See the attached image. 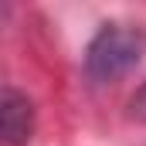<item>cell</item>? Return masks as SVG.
I'll use <instances>...</instances> for the list:
<instances>
[{"label": "cell", "mask_w": 146, "mask_h": 146, "mask_svg": "<svg viewBox=\"0 0 146 146\" xmlns=\"http://www.w3.org/2000/svg\"><path fill=\"white\" fill-rule=\"evenodd\" d=\"M146 54V34L133 24H102L99 34L92 37L88 51H85V75L95 85H109L119 82L122 75H129L139 58Z\"/></svg>", "instance_id": "obj_1"}, {"label": "cell", "mask_w": 146, "mask_h": 146, "mask_svg": "<svg viewBox=\"0 0 146 146\" xmlns=\"http://www.w3.org/2000/svg\"><path fill=\"white\" fill-rule=\"evenodd\" d=\"M34 136V106L27 95L3 88L0 92V146H27Z\"/></svg>", "instance_id": "obj_2"}, {"label": "cell", "mask_w": 146, "mask_h": 146, "mask_svg": "<svg viewBox=\"0 0 146 146\" xmlns=\"http://www.w3.org/2000/svg\"><path fill=\"white\" fill-rule=\"evenodd\" d=\"M129 109H133V115H136V119H146V82L139 85V92L133 95V102H129Z\"/></svg>", "instance_id": "obj_3"}]
</instances>
